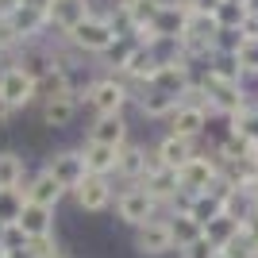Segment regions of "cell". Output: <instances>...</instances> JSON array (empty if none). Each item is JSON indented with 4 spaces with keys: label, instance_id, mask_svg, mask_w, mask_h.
Listing matches in <instances>:
<instances>
[{
    "label": "cell",
    "instance_id": "obj_1",
    "mask_svg": "<svg viewBox=\"0 0 258 258\" xmlns=\"http://www.w3.org/2000/svg\"><path fill=\"white\" fill-rule=\"evenodd\" d=\"M131 104H135V89L116 74H97V81L81 93V108H89L93 116H127Z\"/></svg>",
    "mask_w": 258,
    "mask_h": 258
},
{
    "label": "cell",
    "instance_id": "obj_2",
    "mask_svg": "<svg viewBox=\"0 0 258 258\" xmlns=\"http://www.w3.org/2000/svg\"><path fill=\"white\" fill-rule=\"evenodd\" d=\"M112 212H116V220L123 227H143V224H151V220H162V205L154 201L143 185H119L116 189V205H112Z\"/></svg>",
    "mask_w": 258,
    "mask_h": 258
},
{
    "label": "cell",
    "instance_id": "obj_3",
    "mask_svg": "<svg viewBox=\"0 0 258 258\" xmlns=\"http://www.w3.org/2000/svg\"><path fill=\"white\" fill-rule=\"evenodd\" d=\"M119 35L112 31V23L104 20V12H93L85 23H77L74 31L66 35L62 43L70 46V50H77L81 58H104L108 54V46L116 43Z\"/></svg>",
    "mask_w": 258,
    "mask_h": 258
},
{
    "label": "cell",
    "instance_id": "obj_4",
    "mask_svg": "<svg viewBox=\"0 0 258 258\" xmlns=\"http://www.w3.org/2000/svg\"><path fill=\"white\" fill-rule=\"evenodd\" d=\"M0 104L12 108L16 116L27 112V108L39 104V81H35L27 70H20L16 62L0 66Z\"/></svg>",
    "mask_w": 258,
    "mask_h": 258
},
{
    "label": "cell",
    "instance_id": "obj_5",
    "mask_svg": "<svg viewBox=\"0 0 258 258\" xmlns=\"http://www.w3.org/2000/svg\"><path fill=\"white\" fill-rule=\"evenodd\" d=\"M216 181H220V158H216L212 147H201V151L177 170V185H181V193H189V197L208 193Z\"/></svg>",
    "mask_w": 258,
    "mask_h": 258
},
{
    "label": "cell",
    "instance_id": "obj_6",
    "mask_svg": "<svg viewBox=\"0 0 258 258\" xmlns=\"http://www.w3.org/2000/svg\"><path fill=\"white\" fill-rule=\"evenodd\" d=\"M43 170L62 185L66 193H74L77 185L89 177V173H85V158H81V147H58V151H46L43 154Z\"/></svg>",
    "mask_w": 258,
    "mask_h": 258
},
{
    "label": "cell",
    "instance_id": "obj_7",
    "mask_svg": "<svg viewBox=\"0 0 258 258\" xmlns=\"http://www.w3.org/2000/svg\"><path fill=\"white\" fill-rule=\"evenodd\" d=\"M70 201H74V208L81 216H104L116 205V185H112V177H93L89 173L85 181L70 193Z\"/></svg>",
    "mask_w": 258,
    "mask_h": 258
},
{
    "label": "cell",
    "instance_id": "obj_8",
    "mask_svg": "<svg viewBox=\"0 0 258 258\" xmlns=\"http://www.w3.org/2000/svg\"><path fill=\"white\" fill-rule=\"evenodd\" d=\"M131 250L139 258H166L177 250L173 243V231H170V220L162 216V220H151V224H143L131 231Z\"/></svg>",
    "mask_w": 258,
    "mask_h": 258
},
{
    "label": "cell",
    "instance_id": "obj_9",
    "mask_svg": "<svg viewBox=\"0 0 258 258\" xmlns=\"http://www.w3.org/2000/svg\"><path fill=\"white\" fill-rule=\"evenodd\" d=\"M208 108L201 104L197 97H185L181 104H177V112H173L170 119H166V135H177V139H193L201 143L208 131Z\"/></svg>",
    "mask_w": 258,
    "mask_h": 258
},
{
    "label": "cell",
    "instance_id": "obj_10",
    "mask_svg": "<svg viewBox=\"0 0 258 258\" xmlns=\"http://www.w3.org/2000/svg\"><path fill=\"white\" fill-rule=\"evenodd\" d=\"M93 0H46V20H50V35L66 39L77 23H85L93 16Z\"/></svg>",
    "mask_w": 258,
    "mask_h": 258
},
{
    "label": "cell",
    "instance_id": "obj_11",
    "mask_svg": "<svg viewBox=\"0 0 258 258\" xmlns=\"http://www.w3.org/2000/svg\"><path fill=\"white\" fill-rule=\"evenodd\" d=\"M81 143H100V147H127L131 143V119L127 116H93L85 123Z\"/></svg>",
    "mask_w": 258,
    "mask_h": 258
},
{
    "label": "cell",
    "instance_id": "obj_12",
    "mask_svg": "<svg viewBox=\"0 0 258 258\" xmlns=\"http://www.w3.org/2000/svg\"><path fill=\"white\" fill-rule=\"evenodd\" d=\"M20 193H23V201H27V205H43V208H54V212H58V205H62L66 197H70L62 185H58L50 173L43 170V166L27 173V181H23Z\"/></svg>",
    "mask_w": 258,
    "mask_h": 258
},
{
    "label": "cell",
    "instance_id": "obj_13",
    "mask_svg": "<svg viewBox=\"0 0 258 258\" xmlns=\"http://www.w3.org/2000/svg\"><path fill=\"white\" fill-rule=\"evenodd\" d=\"M151 170V147L139 139H131L127 147H119V158H116V177L123 185H139Z\"/></svg>",
    "mask_w": 258,
    "mask_h": 258
},
{
    "label": "cell",
    "instance_id": "obj_14",
    "mask_svg": "<svg viewBox=\"0 0 258 258\" xmlns=\"http://www.w3.org/2000/svg\"><path fill=\"white\" fill-rule=\"evenodd\" d=\"M177 104H181V97H170L162 89H139L135 93V112L143 119H151V123H166L177 112Z\"/></svg>",
    "mask_w": 258,
    "mask_h": 258
},
{
    "label": "cell",
    "instance_id": "obj_15",
    "mask_svg": "<svg viewBox=\"0 0 258 258\" xmlns=\"http://www.w3.org/2000/svg\"><path fill=\"white\" fill-rule=\"evenodd\" d=\"M39 123L46 131H66L70 123H77V112H81V100L77 97H58V100H39Z\"/></svg>",
    "mask_w": 258,
    "mask_h": 258
},
{
    "label": "cell",
    "instance_id": "obj_16",
    "mask_svg": "<svg viewBox=\"0 0 258 258\" xmlns=\"http://www.w3.org/2000/svg\"><path fill=\"white\" fill-rule=\"evenodd\" d=\"M197 151H201V147H197L193 139H177V135H166V131H162V139L154 143V158H158L166 170H181Z\"/></svg>",
    "mask_w": 258,
    "mask_h": 258
},
{
    "label": "cell",
    "instance_id": "obj_17",
    "mask_svg": "<svg viewBox=\"0 0 258 258\" xmlns=\"http://www.w3.org/2000/svg\"><path fill=\"white\" fill-rule=\"evenodd\" d=\"M20 227H23V235H27V239H50V235H58V216H54V208L23 205Z\"/></svg>",
    "mask_w": 258,
    "mask_h": 258
},
{
    "label": "cell",
    "instance_id": "obj_18",
    "mask_svg": "<svg viewBox=\"0 0 258 258\" xmlns=\"http://www.w3.org/2000/svg\"><path fill=\"white\" fill-rule=\"evenodd\" d=\"M185 23H189V4H185V0H166L162 12H158V20H154L151 27L162 35V39H177V43H181Z\"/></svg>",
    "mask_w": 258,
    "mask_h": 258
},
{
    "label": "cell",
    "instance_id": "obj_19",
    "mask_svg": "<svg viewBox=\"0 0 258 258\" xmlns=\"http://www.w3.org/2000/svg\"><path fill=\"white\" fill-rule=\"evenodd\" d=\"M139 185L162 205V212H166V205H170L173 197L181 193V185H177V170H166V166H154V170H147V177H143Z\"/></svg>",
    "mask_w": 258,
    "mask_h": 258
},
{
    "label": "cell",
    "instance_id": "obj_20",
    "mask_svg": "<svg viewBox=\"0 0 258 258\" xmlns=\"http://www.w3.org/2000/svg\"><path fill=\"white\" fill-rule=\"evenodd\" d=\"M27 173H31L27 154L12 151V147H0V193H4V189H23Z\"/></svg>",
    "mask_w": 258,
    "mask_h": 258
},
{
    "label": "cell",
    "instance_id": "obj_21",
    "mask_svg": "<svg viewBox=\"0 0 258 258\" xmlns=\"http://www.w3.org/2000/svg\"><path fill=\"white\" fill-rule=\"evenodd\" d=\"M81 158H85V173L93 177H116V147H100V143H81Z\"/></svg>",
    "mask_w": 258,
    "mask_h": 258
},
{
    "label": "cell",
    "instance_id": "obj_22",
    "mask_svg": "<svg viewBox=\"0 0 258 258\" xmlns=\"http://www.w3.org/2000/svg\"><path fill=\"white\" fill-rule=\"evenodd\" d=\"M239 231H243V220H235V216H227V212H220L216 220L205 224V239L212 247H220V250H224L231 239H239Z\"/></svg>",
    "mask_w": 258,
    "mask_h": 258
},
{
    "label": "cell",
    "instance_id": "obj_23",
    "mask_svg": "<svg viewBox=\"0 0 258 258\" xmlns=\"http://www.w3.org/2000/svg\"><path fill=\"white\" fill-rule=\"evenodd\" d=\"M208 74L216 81H227V85H247V74H243V66H239L235 54H212L208 58Z\"/></svg>",
    "mask_w": 258,
    "mask_h": 258
},
{
    "label": "cell",
    "instance_id": "obj_24",
    "mask_svg": "<svg viewBox=\"0 0 258 258\" xmlns=\"http://www.w3.org/2000/svg\"><path fill=\"white\" fill-rule=\"evenodd\" d=\"M166 220H170V231H173V243H177V250L189 247V243H197V239L205 235V227L197 224L189 212H173V216H166Z\"/></svg>",
    "mask_w": 258,
    "mask_h": 258
},
{
    "label": "cell",
    "instance_id": "obj_25",
    "mask_svg": "<svg viewBox=\"0 0 258 258\" xmlns=\"http://www.w3.org/2000/svg\"><path fill=\"white\" fill-rule=\"evenodd\" d=\"M119 4H123V12L131 16L135 27H151V23L158 20V12H162L166 0H119Z\"/></svg>",
    "mask_w": 258,
    "mask_h": 258
},
{
    "label": "cell",
    "instance_id": "obj_26",
    "mask_svg": "<svg viewBox=\"0 0 258 258\" xmlns=\"http://www.w3.org/2000/svg\"><path fill=\"white\" fill-rule=\"evenodd\" d=\"M23 193L20 189H4L0 193V227H8V224H20V216H23Z\"/></svg>",
    "mask_w": 258,
    "mask_h": 258
},
{
    "label": "cell",
    "instance_id": "obj_27",
    "mask_svg": "<svg viewBox=\"0 0 258 258\" xmlns=\"http://www.w3.org/2000/svg\"><path fill=\"white\" fill-rule=\"evenodd\" d=\"M231 135H243L247 143L258 147V104H247L235 119H231Z\"/></svg>",
    "mask_w": 258,
    "mask_h": 258
},
{
    "label": "cell",
    "instance_id": "obj_28",
    "mask_svg": "<svg viewBox=\"0 0 258 258\" xmlns=\"http://www.w3.org/2000/svg\"><path fill=\"white\" fill-rule=\"evenodd\" d=\"M216 23H220L224 31H243V23H247V8L235 4V0H224V4L216 8Z\"/></svg>",
    "mask_w": 258,
    "mask_h": 258
},
{
    "label": "cell",
    "instance_id": "obj_29",
    "mask_svg": "<svg viewBox=\"0 0 258 258\" xmlns=\"http://www.w3.org/2000/svg\"><path fill=\"white\" fill-rule=\"evenodd\" d=\"M239 66H243V74H247V81H258V39H243L235 50Z\"/></svg>",
    "mask_w": 258,
    "mask_h": 258
},
{
    "label": "cell",
    "instance_id": "obj_30",
    "mask_svg": "<svg viewBox=\"0 0 258 258\" xmlns=\"http://www.w3.org/2000/svg\"><path fill=\"white\" fill-rule=\"evenodd\" d=\"M27 247H31L35 258H66V247L58 243V235H50V239H31Z\"/></svg>",
    "mask_w": 258,
    "mask_h": 258
},
{
    "label": "cell",
    "instance_id": "obj_31",
    "mask_svg": "<svg viewBox=\"0 0 258 258\" xmlns=\"http://www.w3.org/2000/svg\"><path fill=\"white\" fill-rule=\"evenodd\" d=\"M27 243H31V239L23 235V227H20V224H8V227H0V247L8 250V254H12V250H23Z\"/></svg>",
    "mask_w": 258,
    "mask_h": 258
},
{
    "label": "cell",
    "instance_id": "obj_32",
    "mask_svg": "<svg viewBox=\"0 0 258 258\" xmlns=\"http://www.w3.org/2000/svg\"><path fill=\"white\" fill-rule=\"evenodd\" d=\"M216 254H220V247H212L205 235L197 239V243H189V247L177 250V258H216Z\"/></svg>",
    "mask_w": 258,
    "mask_h": 258
},
{
    "label": "cell",
    "instance_id": "obj_33",
    "mask_svg": "<svg viewBox=\"0 0 258 258\" xmlns=\"http://www.w3.org/2000/svg\"><path fill=\"white\" fill-rule=\"evenodd\" d=\"M239 43H243V31H224V27H220V35H216V54H235Z\"/></svg>",
    "mask_w": 258,
    "mask_h": 258
},
{
    "label": "cell",
    "instance_id": "obj_34",
    "mask_svg": "<svg viewBox=\"0 0 258 258\" xmlns=\"http://www.w3.org/2000/svg\"><path fill=\"white\" fill-rule=\"evenodd\" d=\"M243 235H247V243L258 250V205H254V212H250L247 220H243Z\"/></svg>",
    "mask_w": 258,
    "mask_h": 258
},
{
    "label": "cell",
    "instance_id": "obj_35",
    "mask_svg": "<svg viewBox=\"0 0 258 258\" xmlns=\"http://www.w3.org/2000/svg\"><path fill=\"white\" fill-rule=\"evenodd\" d=\"M189 4V12H197V16H216V8L224 4V0H185Z\"/></svg>",
    "mask_w": 258,
    "mask_h": 258
},
{
    "label": "cell",
    "instance_id": "obj_36",
    "mask_svg": "<svg viewBox=\"0 0 258 258\" xmlns=\"http://www.w3.org/2000/svg\"><path fill=\"white\" fill-rule=\"evenodd\" d=\"M27 0H0V20H8V16H16V12L23 8Z\"/></svg>",
    "mask_w": 258,
    "mask_h": 258
},
{
    "label": "cell",
    "instance_id": "obj_37",
    "mask_svg": "<svg viewBox=\"0 0 258 258\" xmlns=\"http://www.w3.org/2000/svg\"><path fill=\"white\" fill-rule=\"evenodd\" d=\"M12 127H16V112L0 104V131H12Z\"/></svg>",
    "mask_w": 258,
    "mask_h": 258
},
{
    "label": "cell",
    "instance_id": "obj_38",
    "mask_svg": "<svg viewBox=\"0 0 258 258\" xmlns=\"http://www.w3.org/2000/svg\"><path fill=\"white\" fill-rule=\"evenodd\" d=\"M243 8H247L250 20H258V0H243Z\"/></svg>",
    "mask_w": 258,
    "mask_h": 258
},
{
    "label": "cell",
    "instance_id": "obj_39",
    "mask_svg": "<svg viewBox=\"0 0 258 258\" xmlns=\"http://www.w3.org/2000/svg\"><path fill=\"white\" fill-rule=\"evenodd\" d=\"M8 258H35V254H31V247H23V250H12Z\"/></svg>",
    "mask_w": 258,
    "mask_h": 258
},
{
    "label": "cell",
    "instance_id": "obj_40",
    "mask_svg": "<svg viewBox=\"0 0 258 258\" xmlns=\"http://www.w3.org/2000/svg\"><path fill=\"white\" fill-rule=\"evenodd\" d=\"M4 58H8V54H4V50H0V66H4Z\"/></svg>",
    "mask_w": 258,
    "mask_h": 258
},
{
    "label": "cell",
    "instance_id": "obj_41",
    "mask_svg": "<svg viewBox=\"0 0 258 258\" xmlns=\"http://www.w3.org/2000/svg\"><path fill=\"white\" fill-rule=\"evenodd\" d=\"M216 258H227V254H224V250H220V254H216Z\"/></svg>",
    "mask_w": 258,
    "mask_h": 258
},
{
    "label": "cell",
    "instance_id": "obj_42",
    "mask_svg": "<svg viewBox=\"0 0 258 258\" xmlns=\"http://www.w3.org/2000/svg\"><path fill=\"white\" fill-rule=\"evenodd\" d=\"M235 4H243V0H235Z\"/></svg>",
    "mask_w": 258,
    "mask_h": 258
},
{
    "label": "cell",
    "instance_id": "obj_43",
    "mask_svg": "<svg viewBox=\"0 0 258 258\" xmlns=\"http://www.w3.org/2000/svg\"><path fill=\"white\" fill-rule=\"evenodd\" d=\"M66 258H70V254H66Z\"/></svg>",
    "mask_w": 258,
    "mask_h": 258
},
{
    "label": "cell",
    "instance_id": "obj_44",
    "mask_svg": "<svg viewBox=\"0 0 258 258\" xmlns=\"http://www.w3.org/2000/svg\"><path fill=\"white\" fill-rule=\"evenodd\" d=\"M254 258H258V254H254Z\"/></svg>",
    "mask_w": 258,
    "mask_h": 258
}]
</instances>
